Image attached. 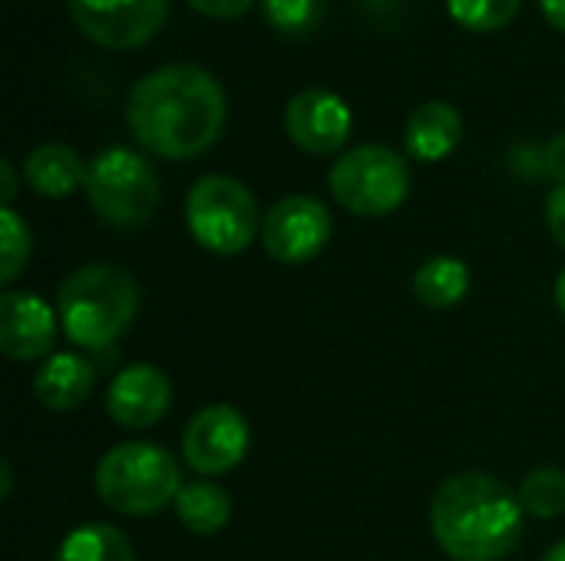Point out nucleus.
I'll use <instances>...</instances> for the list:
<instances>
[{
    "label": "nucleus",
    "mask_w": 565,
    "mask_h": 561,
    "mask_svg": "<svg viewBox=\"0 0 565 561\" xmlns=\"http://www.w3.org/2000/svg\"><path fill=\"white\" fill-rule=\"evenodd\" d=\"M192 238L212 255H238L262 238V215L255 195L228 175H202L185 202Z\"/></svg>",
    "instance_id": "5"
},
{
    "label": "nucleus",
    "mask_w": 565,
    "mask_h": 561,
    "mask_svg": "<svg viewBox=\"0 0 565 561\" xmlns=\"http://www.w3.org/2000/svg\"><path fill=\"white\" fill-rule=\"evenodd\" d=\"M182 489L179 463L156 443H119L96 466L99 499L122 516H156Z\"/></svg>",
    "instance_id": "4"
},
{
    "label": "nucleus",
    "mask_w": 565,
    "mask_h": 561,
    "mask_svg": "<svg viewBox=\"0 0 565 561\" xmlns=\"http://www.w3.org/2000/svg\"><path fill=\"white\" fill-rule=\"evenodd\" d=\"M86 172L89 169L83 165V159L63 142H43L23 159V179L43 198L73 195L79 185H86Z\"/></svg>",
    "instance_id": "16"
},
{
    "label": "nucleus",
    "mask_w": 565,
    "mask_h": 561,
    "mask_svg": "<svg viewBox=\"0 0 565 561\" xmlns=\"http://www.w3.org/2000/svg\"><path fill=\"white\" fill-rule=\"evenodd\" d=\"M96 384V370L86 357L79 354H53L33 380V393L46 410L66 413L76 410Z\"/></svg>",
    "instance_id": "15"
},
{
    "label": "nucleus",
    "mask_w": 565,
    "mask_h": 561,
    "mask_svg": "<svg viewBox=\"0 0 565 561\" xmlns=\"http://www.w3.org/2000/svg\"><path fill=\"white\" fill-rule=\"evenodd\" d=\"M546 225H550L553 238L565 248V182L556 185L546 198Z\"/></svg>",
    "instance_id": "26"
},
{
    "label": "nucleus",
    "mask_w": 565,
    "mask_h": 561,
    "mask_svg": "<svg viewBox=\"0 0 565 561\" xmlns=\"http://www.w3.org/2000/svg\"><path fill=\"white\" fill-rule=\"evenodd\" d=\"M463 136V119L450 103L430 99L414 109L404 129V145L417 162H440L447 159Z\"/></svg>",
    "instance_id": "14"
},
{
    "label": "nucleus",
    "mask_w": 565,
    "mask_h": 561,
    "mask_svg": "<svg viewBox=\"0 0 565 561\" xmlns=\"http://www.w3.org/2000/svg\"><path fill=\"white\" fill-rule=\"evenodd\" d=\"M195 13L212 20H238L255 0H185Z\"/></svg>",
    "instance_id": "25"
},
{
    "label": "nucleus",
    "mask_w": 565,
    "mask_h": 561,
    "mask_svg": "<svg viewBox=\"0 0 565 561\" xmlns=\"http://www.w3.org/2000/svg\"><path fill=\"white\" fill-rule=\"evenodd\" d=\"M86 195L106 225L139 228L159 205V175L139 152L113 145L89 162Z\"/></svg>",
    "instance_id": "6"
},
{
    "label": "nucleus",
    "mask_w": 565,
    "mask_h": 561,
    "mask_svg": "<svg viewBox=\"0 0 565 561\" xmlns=\"http://www.w3.org/2000/svg\"><path fill=\"white\" fill-rule=\"evenodd\" d=\"M516 496H520V506L526 516L556 519L565 513V473L556 466H543L523 479Z\"/></svg>",
    "instance_id": "20"
},
{
    "label": "nucleus",
    "mask_w": 565,
    "mask_h": 561,
    "mask_svg": "<svg viewBox=\"0 0 565 561\" xmlns=\"http://www.w3.org/2000/svg\"><path fill=\"white\" fill-rule=\"evenodd\" d=\"M172 506H175V519L192 536H215L232 519V496L218 483H212V479L185 483Z\"/></svg>",
    "instance_id": "17"
},
{
    "label": "nucleus",
    "mask_w": 565,
    "mask_h": 561,
    "mask_svg": "<svg viewBox=\"0 0 565 561\" xmlns=\"http://www.w3.org/2000/svg\"><path fill=\"white\" fill-rule=\"evenodd\" d=\"M248 443V420L228 403H212L189 420L182 433V456L199 476H222L245 460Z\"/></svg>",
    "instance_id": "10"
},
{
    "label": "nucleus",
    "mask_w": 565,
    "mask_h": 561,
    "mask_svg": "<svg viewBox=\"0 0 565 561\" xmlns=\"http://www.w3.org/2000/svg\"><path fill=\"white\" fill-rule=\"evenodd\" d=\"M536 159V179H556L559 185L565 182V132L553 136L546 145H530Z\"/></svg>",
    "instance_id": "24"
},
{
    "label": "nucleus",
    "mask_w": 565,
    "mask_h": 561,
    "mask_svg": "<svg viewBox=\"0 0 565 561\" xmlns=\"http://www.w3.org/2000/svg\"><path fill=\"white\" fill-rule=\"evenodd\" d=\"M540 7H543L546 20L565 33V0H540Z\"/></svg>",
    "instance_id": "28"
},
{
    "label": "nucleus",
    "mask_w": 565,
    "mask_h": 561,
    "mask_svg": "<svg viewBox=\"0 0 565 561\" xmlns=\"http://www.w3.org/2000/svg\"><path fill=\"white\" fill-rule=\"evenodd\" d=\"M556 308L563 311V317H565V268H563V274L556 278Z\"/></svg>",
    "instance_id": "29"
},
{
    "label": "nucleus",
    "mask_w": 565,
    "mask_h": 561,
    "mask_svg": "<svg viewBox=\"0 0 565 561\" xmlns=\"http://www.w3.org/2000/svg\"><path fill=\"white\" fill-rule=\"evenodd\" d=\"M139 311V281L116 265H86L66 274L56 294V314L73 344L109 347Z\"/></svg>",
    "instance_id": "3"
},
{
    "label": "nucleus",
    "mask_w": 565,
    "mask_h": 561,
    "mask_svg": "<svg viewBox=\"0 0 565 561\" xmlns=\"http://www.w3.org/2000/svg\"><path fill=\"white\" fill-rule=\"evenodd\" d=\"M285 132L311 155H331L344 149L351 136V109L331 89H301L285 106Z\"/></svg>",
    "instance_id": "11"
},
{
    "label": "nucleus",
    "mask_w": 565,
    "mask_h": 561,
    "mask_svg": "<svg viewBox=\"0 0 565 561\" xmlns=\"http://www.w3.org/2000/svg\"><path fill=\"white\" fill-rule=\"evenodd\" d=\"M523 506L513 489L487 473H460L440 486L430 526L454 561L507 559L523 536Z\"/></svg>",
    "instance_id": "2"
},
{
    "label": "nucleus",
    "mask_w": 565,
    "mask_h": 561,
    "mask_svg": "<svg viewBox=\"0 0 565 561\" xmlns=\"http://www.w3.org/2000/svg\"><path fill=\"white\" fill-rule=\"evenodd\" d=\"M172 407V384L152 364H129L106 390V413L122 430H149Z\"/></svg>",
    "instance_id": "12"
},
{
    "label": "nucleus",
    "mask_w": 565,
    "mask_h": 561,
    "mask_svg": "<svg viewBox=\"0 0 565 561\" xmlns=\"http://www.w3.org/2000/svg\"><path fill=\"white\" fill-rule=\"evenodd\" d=\"M0 248H3V268H0V284H10L26 258H30V248H33V235L26 228V222L13 212V208H0Z\"/></svg>",
    "instance_id": "22"
},
{
    "label": "nucleus",
    "mask_w": 565,
    "mask_h": 561,
    "mask_svg": "<svg viewBox=\"0 0 565 561\" xmlns=\"http://www.w3.org/2000/svg\"><path fill=\"white\" fill-rule=\"evenodd\" d=\"M136 142L162 159L202 155L225 126V93L195 63H169L142 76L126 103Z\"/></svg>",
    "instance_id": "1"
},
{
    "label": "nucleus",
    "mask_w": 565,
    "mask_h": 561,
    "mask_svg": "<svg viewBox=\"0 0 565 561\" xmlns=\"http://www.w3.org/2000/svg\"><path fill=\"white\" fill-rule=\"evenodd\" d=\"M334 202L358 218H384L397 212L411 192L407 162L387 145H354L331 169Z\"/></svg>",
    "instance_id": "7"
},
{
    "label": "nucleus",
    "mask_w": 565,
    "mask_h": 561,
    "mask_svg": "<svg viewBox=\"0 0 565 561\" xmlns=\"http://www.w3.org/2000/svg\"><path fill=\"white\" fill-rule=\"evenodd\" d=\"M467 291H470V268L450 255H437V258L424 261L414 274L417 301L434 308V311L457 308L467 298Z\"/></svg>",
    "instance_id": "18"
},
{
    "label": "nucleus",
    "mask_w": 565,
    "mask_h": 561,
    "mask_svg": "<svg viewBox=\"0 0 565 561\" xmlns=\"http://www.w3.org/2000/svg\"><path fill=\"white\" fill-rule=\"evenodd\" d=\"M13 493V476H10V463H3V499H10Z\"/></svg>",
    "instance_id": "30"
},
{
    "label": "nucleus",
    "mask_w": 565,
    "mask_h": 561,
    "mask_svg": "<svg viewBox=\"0 0 565 561\" xmlns=\"http://www.w3.org/2000/svg\"><path fill=\"white\" fill-rule=\"evenodd\" d=\"M543 561H565V542H559V546H553L546 555H543Z\"/></svg>",
    "instance_id": "31"
},
{
    "label": "nucleus",
    "mask_w": 565,
    "mask_h": 561,
    "mask_svg": "<svg viewBox=\"0 0 565 561\" xmlns=\"http://www.w3.org/2000/svg\"><path fill=\"white\" fill-rule=\"evenodd\" d=\"M56 561H136V552L119 529L106 522H89L63 539Z\"/></svg>",
    "instance_id": "19"
},
{
    "label": "nucleus",
    "mask_w": 565,
    "mask_h": 561,
    "mask_svg": "<svg viewBox=\"0 0 565 561\" xmlns=\"http://www.w3.org/2000/svg\"><path fill=\"white\" fill-rule=\"evenodd\" d=\"M265 17L281 33H305L321 17V0H265Z\"/></svg>",
    "instance_id": "23"
},
{
    "label": "nucleus",
    "mask_w": 565,
    "mask_h": 561,
    "mask_svg": "<svg viewBox=\"0 0 565 561\" xmlns=\"http://www.w3.org/2000/svg\"><path fill=\"white\" fill-rule=\"evenodd\" d=\"M73 26L106 46L136 50L166 23L169 0H66Z\"/></svg>",
    "instance_id": "8"
},
{
    "label": "nucleus",
    "mask_w": 565,
    "mask_h": 561,
    "mask_svg": "<svg viewBox=\"0 0 565 561\" xmlns=\"http://www.w3.org/2000/svg\"><path fill=\"white\" fill-rule=\"evenodd\" d=\"M331 212L311 195H288L275 202L262 222V245L281 265H305L331 241Z\"/></svg>",
    "instance_id": "9"
},
{
    "label": "nucleus",
    "mask_w": 565,
    "mask_h": 561,
    "mask_svg": "<svg viewBox=\"0 0 565 561\" xmlns=\"http://www.w3.org/2000/svg\"><path fill=\"white\" fill-rule=\"evenodd\" d=\"M523 0H447L450 17L477 33H490L507 26L516 13H520Z\"/></svg>",
    "instance_id": "21"
},
{
    "label": "nucleus",
    "mask_w": 565,
    "mask_h": 561,
    "mask_svg": "<svg viewBox=\"0 0 565 561\" xmlns=\"http://www.w3.org/2000/svg\"><path fill=\"white\" fill-rule=\"evenodd\" d=\"M56 337L53 308L33 291H7L0 298V350L10 360L46 357Z\"/></svg>",
    "instance_id": "13"
},
{
    "label": "nucleus",
    "mask_w": 565,
    "mask_h": 561,
    "mask_svg": "<svg viewBox=\"0 0 565 561\" xmlns=\"http://www.w3.org/2000/svg\"><path fill=\"white\" fill-rule=\"evenodd\" d=\"M0 182H3V188H0V202H3V208H10V202L17 198V172H13V165H10V162H0Z\"/></svg>",
    "instance_id": "27"
}]
</instances>
